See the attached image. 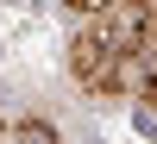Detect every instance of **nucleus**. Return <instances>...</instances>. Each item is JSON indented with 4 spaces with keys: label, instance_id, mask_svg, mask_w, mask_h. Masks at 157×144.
Returning <instances> with one entry per match:
<instances>
[{
    "label": "nucleus",
    "instance_id": "nucleus-5",
    "mask_svg": "<svg viewBox=\"0 0 157 144\" xmlns=\"http://www.w3.org/2000/svg\"><path fill=\"white\" fill-rule=\"evenodd\" d=\"M145 6H151V13H157V0H145Z\"/></svg>",
    "mask_w": 157,
    "mask_h": 144
},
{
    "label": "nucleus",
    "instance_id": "nucleus-1",
    "mask_svg": "<svg viewBox=\"0 0 157 144\" xmlns=\"http://www.w3.org/2000/svg\"><path fill=\"white\" fill-rule=\"evenodd\" d=\"M145 19H151L145 0H138V6L120 0V6L94 13V19L69 38V75L88 94H132V44H138V31H145Z\"/></svg>",
    "mask_w": 157,
    "mask_h": 144
},
{
    "label": "nucleus",
    "instance_id": "nucleus-4",
    "mask_svg": "<svg viewBox=\"0 0 157 144\" xmlns=\"http://www.w3.org/2000/svg\"><path fill=\"white\" fill-rule=\"evenodd\" d=\"M75 13H82V19H94V13H107V6H120V0H69Z\"/></svg>",
    "mask_w": 157,
    "mask_h": 144
},
{
    "label": "nucleus",
    "instance_id": "nucleus-2",
    "mask_svg": "<svg viewBox=\"0 0 157 144\" xmlns=\"http://www.w3.org/2000/svg\"><path fill=\"white\" fill-rule=\"evenodd\" d=\"M132 94L145 100V107H157V13L145 19V31H138V44H132Z\"/></svg>",
    "mask_w": 157,
    "mask_h": 144
},
{
    "label": "nucleus",
    "instance_id": "nucleus-3",
    "mask_svg": "<svg viewBox=\"0 0 157 144\" xmlns=\"http://www.w3.org/2000/svg\"><path fill=\"white\" fill-rule=\"evenodd\" d=\"M13 144H57V132H50L44 119H19L13 125Z\"/></svg>",
    "mask_w": 157,
    "mask_h": 144
}]
</instances>
